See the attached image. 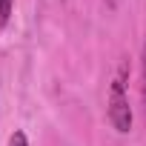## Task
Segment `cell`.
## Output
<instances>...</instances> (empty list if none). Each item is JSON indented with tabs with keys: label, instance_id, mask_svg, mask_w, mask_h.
<instances>
[{
	"label": "cell",
	"instance_id": "obj_1",
	"mask_svg": "<svg viewBox=\"0 0 146 146\" xmlns=\"http://www.w3.org/2000/svg\"><path fill=\"white\" fill-rule=\"evenodd\" d=\"M109 123L115 126V132L126 135L132 129V109H129V98L123 92V80H112L109 89Z\"/></svg>",
	"mask_w": 146,
	"mask_h": 146
},
{
	"label": "cell",
	"instance_id": "obj_2",
	"mask_svg": "<svg viewBox=\"0 0 146 146\" xmlns=\"http://www.w3.org/2000/svg\"><path fill=\"white\" fill-rule=\"evenodd\" d=\"M12 6H15V0H0V26H6V23H9Z\"/></svg>",
	"mask_w": 146,
	"mask_h": 146
},
{
	"label": "cell",
	"instance_id": "obj_3",
	"mask_svg": "<svg viewBox=\"0 0 146 146\" xmlns=\"http://www.w3.org/2000/svg\"><path fill=\"white\" fill-rule=\"evenodd\" d=\"M9 146H29V140H26L23 132H15V135L9 137Z\"/></svg>",
	"mask_w": 146,
	"mask_h": 146
},
{
	"label": "cell",
	"instance_id": "obj_4",
	"mask_svg": "<svg viewBox=\"0 0 146 146\" xmlns=\"http://www.w3.org/2000/svg\"><path fill=\"white\" fill-rule=\"evenodd\" d=\"M143 78H146V46H143Z\"/></svg>",
	"mask_w": 146,
	"mask_h": 146
},
{
	"label": "cell",
	"instance_id": "obj_5",
	"mask_svg": "<svg viewBox=\"0 0 146 146\" xmlns=\"http://www.w3.org/2000/svg\"><path fill=\"white\" fill-rule=\"evenodd\" d=\"M106 3H109V6H115V3H117V0H106Z\"/></svg>",
	"mask_w": 146,
	"mask_h": 146
},
{
	"label": "cell",
	"instance_id": "obj_6",
	"mask_svg": "<svg viewBox=\"0 0 146 146\" xmlns=\"http://www.w3.org/2000/svg\"><path fill=\"white\" fill-rule=\"evenodd\" d=\"M143 100H146V89H143Z\"/></svg>",
	"mask_w": 146,
	"mask_h": 146
}]
</instances>
